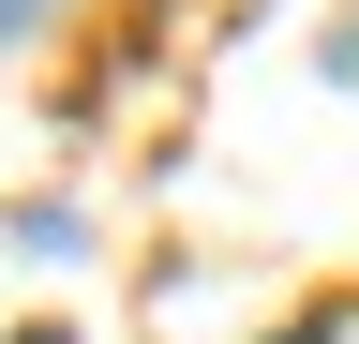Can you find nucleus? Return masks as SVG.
I'll return each instance as SVG.
<instances>
[{"mask_svg": "<svg viewBox=\"0 0 359 344\" xmlns=\"http://www.w3.org/2000/svg\"><path fill=\"white\" fill-rule=\"evenodd\" d=\"M330 75H344V90H359V30H330Z\"/></svg>", "mask_w": 359, "mask_h": 344, "instance_id": "nucleus-1", "label": "nucleus"}, {"mask_svg": "<svg viewBox=\"0 0 359 344\" xmlns=\"http://www.w3.org/2000/svg\"><path fill=\"white\" fill-rule=\"evenodd\" d=\"M15 30H30V0H0V46H15Z\"/></svg>", "mask_w": 359, "mask_h": 344, "instance_id": "nucleus-2", "label": "nucleus"}, {"mask_svg": "<svg viewBox=\"0 0 359 344\" xmlns=\"http://www.w3.org/2000/svg\"><path fill=\"white\" fill-rule=\"evenodd\" d=\"M15 344H60V329H15Z\"/></svg>", "mask_w": 359, "mask_h": 344, "instance_id": "nucleus-3", "label": "nucleus"}]
</instances>
